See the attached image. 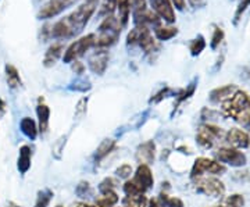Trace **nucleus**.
Wrapping results in <instances>:
<instances>
[{
  "label": "nucleus",
  "mask_w": 250,
  "mask_h": 207,
  "mask_svg": "<svg viewBox=\"0 0 250 207\" xmlns=\"http://www.w3.org/2000/svg\"><path fill=\"white\" fill-rule=\"evenodd\" d=\"M99 0H85L77 9L54 24L49 35L54 39H71L80 35L88 25L89 20L98 9Z\"/></svg>",
  "instance_id": "1"
},
{
  "label": "nucleus",
  "mask_w": 250,
  "mask_h": 207,
  "mask_svg": "<svg viewBox=\"0 0 250 207\" xmlns=\"http://www.w3.org/2000/svg\"><path fill=\"white\" fill-rule=\"evenodd\" d=\"M223 111L242 125L250 126V96L246 92L236 90L231 98L224 100Z\"/></svg>",
  "instance_id": "2"
},
{
  "label": "nucleus",
  "mask_w": 250,
  "mask_h": 207,
  "mask_svg": "<svg viewBox=\"0 0 250 207\" xmlns=\"http://www.w3.org/2000/svg\"><path fill=\"white\" fill-rule=\"evenodd\" d=\"M121 28L123 25L114 16H108L104 18V21L99 27V35L96 36L95 46L98 49H106L114 45L121 35Z\"/></svg>",
  "instance_id": "3"
},
{
  "label": "nucleus",
  "mask_w": 250,
  "mask_h": 207,
  "mask_svg": "<svg viewBox=\"0 0 250 207\" xmlns=\"http://www.w3.org/2000/svg\"><path fill=\"white\" fill-rule=\"evenodd\" d=\"M126 45H139L146 54L153 53L157 49L156 39L153 38L150 29L145 25H136L134 29H131V32L126 36Z\"/></svg>",
  "instance_id": "4"
},
{
  "label": "nucleus",
  "mask_w": 250,
  "mask_h": 207,
  "mask_svg": "<svg viewBox=\"0 0 250 207\" xmlns=\"http://www.w3.org/2000/svg\"><path fill=\"white\" fill-rule=\"evenodd\" d=\"M95 41H96V35L89 34V35L82 36L78 41L72 42L71 45L67 47V50L64 52V56H62L64 63H72V62L78 60L95 46Z\"/></svg>",
  "instance_id": "5"
},
{
  "label": "nucleus",
  "mask_w": 250,
  "mask_h": 207,
  "mask_svg": "<svg viewBox=\"0 0 250 207\" xmlns=\"http://www.w3.org/2000/svg\"><path fill=\"white\" fill-rule=\"evenodd\" d=\"M195 188L199 193H203L206 196L220 198L225 192V186L220 180L214 177H197L195 178Z\"/></svg>",
  "instance_id": "6"
},
{
  "label": "nucleus",
  "mask_w": 250,
  "mask_h": 207,
  "mask_svg": "<svg viewBox=\"0 0 250 207\" xmlns=\"http://www.w3.org/2000/svg\"><path fill=\"white\" fill-rule=\"evenodd\" d=\"M225 171V167L220 163L214 162L211 159H207V157H199L193 167H192V172H190V177L192 178H197V177H202L205 172H210V174H220V172Z\"/></svg>",
  "instance_id": "7"
},
{
  "label": "nucleus",
  "mask_w": 250,
  "mask_h": 207,
  "mask_svg": "<svg viewBox=\"0 0 250 207\" xmlns=\"http://www.w3.org/2000/svg\"><path fill=\"white\" fill-rule=\"evenodd\" d=\"M75 1H77V0H49L45 6L39 10L38 17L41 18V20L54 18L56 16L62 14L65 9L71 7Z\"/></svg>",
  "instance_id": "8"
},
{
  "label": "nucleus",
  "mask_w": 250,
  "mask_h": 207,
  "mask_svg": "<svg viewBox=\"0 0 250 207\" xmlns=\"http://www.w3.org/2000/svg\"><path fill=\"white\" fill-rule=\"evenodd\" d=\"M223 135L224 132L221 131V128L206 124V125L200 126V129H199V132H197L196 141L200 146L208 149V147H211V146L214 145L215 139L223 138Z\"/></svg>",
  "instance_id": "9"
},
{
  "label": "nucleus",
  "mask_w": 250,
  "mask_h": 207,
  "mask_svg": "<svg viewBox=\"0 0 250 207\" xmlns=\"http://www.w3.org/2000/svg\"><path fill=\"white\" fill-rule=\"evenodd\" d=\"M152 11L166 22L172 24L175 22V10L171 3V0H149Z\"/></svg>",
  "instance_id": "10"
},
{
  "label": "nucleus",
  "mask_w": 250,
  "mask_h": 207,
  "mask_svg": "<svg viewBox=\"0 0 250 207\" xmlns=\"http://www.w3.org/2000/svg\"><path fill=\"white\" fill-rule=\"evenodd\" d=\"M217 159L233 167H241L246 163V156L235 147H221L217 152Z\"/></svg>",
  "instance_id": "11"
},
{
  "label": "nucleus",
  "mask_w": 250,
  "mask_h": 207,
  "mask_svg": "<svg viewBox=\"0 0 250 207\" xmlns=\"http://www.w3.org/2000/svg\"><path fill=\"white\" fill-rule=\"evenodd\" d=\"M108 65V52L106 49H98L89 57L90 71L96 75H103L107 70Z\"/></svg>",
  "instance_id": "12"
},
{
  "label": "nucleus",
  "mask_w": 250,
  "mask_h": 207,
  "mask_svg": "<svg viewBox=\"0 0 250 207\" xmlns=\"http://www.w3.org/2000/svg\"><path fill=\"white\" fill-rule=\"evenodd\" d=\"M132 181H134L135 184H138L145 192L150 189L153 186V184H154V178H153L150 167L146 166V164H139L136 171H135Z\"/></svg>",
  "instance_id": "13"
},
{
  "label": "nucleus",
  "mask_w": 250,
  "mask_h": 207,
  "mask_svg": "<svg viewBox=\"0 0 250 207\" xmlns=\"http://www.w3.org/2000/svg\"><path fill=\"white\" fill-rule=\"evenodd\" d=\"M156 157V145L153 141H147L145 144L139 145L135 153V159L139 164H152Z\"/></svg>",
  "instance_id": "14"
},
{
  "label": "nucleus",
  "mask_w": 250,
  "mask_h": 207,
  "mask_svg": "<svg viewBox=\"0 0 250 207\" xmlns=\"http://www.w3.org/2000/svg\"><path fill=\"white\" fill-rule=\"evenodd\" d=\"M227 142L231 145L235 149H245L250 145V136L238 128H232L227 134Z\"/></svg>",
  "instance_id": "15"
},
{
  "label": "nucleus",
  "mask_w": 250,
  "mask_h": 207,
  "mask_svg": "<svg viewBox=\"0 0 250 207\" xmlns=\"http://www.w3.org/2000/svg\"><path fill=\"white\" fill-rule=\"evenodd\" d=\"M31 162H32V150L28 145H24L20 147L18 150V160H17V168L20 174H27L31 168Z\"/></svg>",
  "instance_id": "16"
},
{
  "label": "nucleus",
  "mask_w": 250,
  "mask_h": 207,
  "mask_svg": "<svg viewBox=\"0 0 250 207\" xmlns=\"http://www.w3.org/2000/svg\"><path fill=\"white\" fill-rule=\"evenodd\" d=\"M36 116H38V129L41 134H46L49 131V121H50V108L45 103L39 102L36 107Z\"/></svg>",
  "instance_id": "17"
},
{
  "label": "nucleus",
  "mask_w": 250,
  "mask_h": 207,
  "mask_svg": "<svg viewBox=\"0 0 250 207\" xmlns=\"http://www.w3.org/2000/svg\"><path fill=\"white\" fill-rule=\"evenodd\" d=\"M62 52H64V45L62 43H60V42L53 43L46 50L45 57H43V65L47 67V68L53 67L54 64L57 63V60L62 57Z\"/></svg>",
  "instance_id": "18"
},
{
  "label": "nucleus",
  "mask_w": 250,
  "mask_h": 207,
  "mask_svg": "<svg viewBox=\"0 0 250 207\" xmlns=\"http://www.w3.org/2000/svg\"><path fill=\"white\" fill-rule=\"evenodd\" d=\"M20 129H21V132L27 136L28 139H31V141L36 139L38 132H39L38 124L35 123V120H32L31 117H24L20 121Z\"/></svg>",
  "instance_id": "19"
},
{
  "label": "nucleus",
  "mask_w": 250,
  "mask_h": 207,
  "mask_svg": "<svg viewBox=\"0 0 250 207\" xmlns=\"http://www.w3.org/2000/svg\"><path fill=\"white\" fill-rule=\"evenodd\" d=\"M120 196L117 195L114 190H110V192H104L99 196L95 203L92 205L93 207H114L118 203Z\"/></svg>",
  "instance_id": "20"
},
{
  "label": "nucleus",
  "mask_w": 250,
  "mask_h": 207,
  "mask_svg": "<svg viewBox=\"0 0 250 207\" xmlns=\"http://www.w3.org/2000/svg\"><path fill=\"white\" fill-rule=\"evenodd\" d=\"M4 72H6L7 85H9L11 89H17V88H20V86L22 85L21 77H20V72H18V70L13 65V64H6Z\"/></svg>",
  "instance_id": "21"
},
{
  "label": "nucleus",
  "mask_w": 250,
  "mask_h": 207,
  "mask_svg": "<svg viewBox=\"0 0 250 207\" xmlns=\"http://www.w3.org/2000/svg\"><path fill=\"white\" fill-rule=\"evenodd\" d=\"M236 86L235 85H225L221 88H217L211 93H210V99L211 102H224L228 98H231L233 93L236 92Z\"/></svg>",
  "instance_id": "22"
},
{
  "label": "nucleus",
  "mask_w": 250,
  "mask_h": 207,
  "mask_svg": "<svg viewBox=\"0 0 250 207\" xmlns=\"http://www.w3.org/2000/svg\"><path fill=\"white\" fill-rule=\"evenodd\" d=\"M178 34V29L175 27H171V25H164L159 22L156 27H154V35L159 41H170L171 38Z\"/></svg>",
  "instance_id": "23"
},
{
  "label": "nucleus",
  "mask_w": 250,
  "mask_h": 207,
  "mask_svg": "<svg viewBox=\"0 0 250 207\" xmlns=\"http://www.w3.org/2000/svg\"><path fill=\"white\" fill-rule=\"evenodd\" d=\"M117 10H118V21L123 27H125L131 14V0H117Z\"/></svg>",
  "instance_id": "24"
},
{
  "label": "nucleus",
  "mask_w": 250,
  "mask_h": 207,
  "mask_svg": "<svg viewBox=\"0 0 250 207\" xmlns=\"http://www.w3.org/2000/svg\"><path fill=\"white\" fill-rule=\"evenodd\" d=\"M116 147V141L114 139H104L102 141V144L99 145L98 149H96V153H95V160L100 162L103 160L106 156L113 152V149Z\"/></svg>",
  "instance_id": "25"
},
{
  "label": "nucleus",
  "mask_w": 250,
  "mask_h": 207,
  "mask_svg": "<svg viewBox=\"0 0 250 207\" xmlns=\"http://www.w3.org/2000/svg\"><path fill=\"white\" fill-rule=\"evenodd\" d=\"M52 199H53V192L50 189L45 188V189L39 190V192H38V196H36V202L35 205H34V207H49Z\"/></svg>",
  "instance_id": "26"
},
{
  "label": "nucleus",
  "mask_w": 250,
  "mask_h": 207,
  "mask_svg": "<svg viewBox=\"0 0 250 207\" xmlns=\"http://www.w3.org/2000/svg\"><path fill=\"white\" fill-rule=\"evenodd\" d=\"M117 9V0H103V3L100 4V10H99V17H108L113 16V13Z\"/></svg>",
  "instance_id": "27"
},
{
  "label": "nucleus",
  "mask_w": 250,
  "mask_h": 207,
  "mask_svg": "<svg viewBox=\"0 0 250 207\" xmlns=\"http://www.w3.org/2000/svg\"><path fill=\"white\" fill-rule=\"evenodd\" d=\"M124 202L131 207H147V205H149V200L145 196V193L135 195V196H126Z\"/></svg>",
  "instance_id": "28"
},
{
  "label": "nucleus",
  "mask_w": 250,
  "mask_h": 207,
  "mask_svg": "<svg viewBox=\"0 0 250 207\" xmlns=\"http://www.w3.org/2000/svg\"><path fill=\"white\" fill-rule=\"evenodd\" d=\"M123 190H124V193L126 196H135V195L145 193V190H143L138 184H135L132 180H128L125 182L124 186H123Z\"/></svg>",
  "instance_id": "29"
},
{
  "label": "nucleus",
  "mask_w": 250,
  "mask_h": 207,
  "mask_svg": "<svg viewBox=\"0 0 250 207\" xmlns=\"http://www.w3.org/2000/svg\"><path fill=\"white\" fill-rule=\"evenodd\" d=\"M75 193L78 195V198L81 199H88L93 195V190H92V186H90L89 182H85L82 181L77 185V189H75Z\"/></svg>",
  "instance_id": "30"
},
{
  "label": "nucleus",
  "mask_w": 250,
  "mask_h": 207,
  "mask_svg": "<svg viewBox=\"0 0 250 207\" xmlns=\"http://www.w3.org/2000/svg\"><path fill=\"white\" fill-rule=\"evenodd\" d=\"M160 200L161 203H163V206H167V207H185L184 206V202L181 200L179 198H175V196H172L170 198L167 193H161L160 195Z\"/></svg>",
  "instance_id": "31"
},
{
  "label": "nucleus",
  "mask_w": 250,
  "mask_h": 207,
  "mask_svg": "<svg viewBox=\"0 0 250 207\" xmlns=\"http://www.w3.org/2000/svg\"><path fill=\"white\" fill-rule=\"evenodd\" d=\"M67 144V135L60 136L53 145V157L56 160H60L62 159V154L64 152V147Z\"/></svg>",
  "instance_id": "32"
},
{
  "label": "nucleus",
  "mask_w": 250,
  "mask_h": 207,
  "mask_svg": "<svg viewBox=\"0 0 250 207\" xmlns=\"http://www.w3.org/2000/svg\"><path fill=\"white\" fill-rule=\"evenodd\" d=\"M117 186H118V181H117L116 178L108 177V178H104V180L100 182V185H99V190H100V193H104V192L114 190Z\"/></svg>",
  "instance_id": "33"
},
{
  "label": "nucleus",
  "mask_w": 250,
  "mask_h": 207,
  "mask_svg": "<svg viewBox=\"0 0 250 207\" xmlns=\"http://www.w3.org/2000/svg\"><path fill=\"white\" fill-rule=\"evenodd\" d=\"M206 47V42L205 39H203V36H199L196 38L195 41H192V43H190V53L192 56H197V54H200L203 52V49Z\"/></svg>",
  "instance_id": "34"
},
{
  "label": "nucleus",
  "mask_w": 250,
  "mask_h": 207,
  "mask_svg": "<svg viewBox=\"0 0 250 207\" xmlns=\"http://www.w3.org/2000/svg\"><path fill=\"white\" fill-rule=\"evenodd\" d=\"M132 172H134V170H132L131 164H121L116 170L117 177L121 178V180H128L132 175Z\"/></svg>",
  "instance_id": "35"
},
{
  "label": "nucleus",
  "mask_w": 250,
  "mask_h": 207,
  "mask_svg": "<svg viewBox=\"0 0 250 207\" xmlns=\"http://www.w3.org/2000/svg\"><path fill=\"white\" fill-rule=\"evenodd\" d=\"M86 106H88V99H81L78 103H77V107H75V113H74V116L81 120V118L83 117L85 114H86Z\"/></svg>",
  "instance_id": "36"
},
{
  "label": "nucleus",
  "mask_w": 250,
  "mask_h": 207,
  "mask_svg": "<svg viewBox=\"0 0 250 207\" xmlns=\"http://www.w3.org/2000/svg\"><path fill=\"white\" fill-rule=\"evenodd\" d=\"M243 203H245V200H243L241 195H232V196L225 199V203L224 205L228 207H242Z\"/></svg>",
  "instance_id": "37"
},
{
  "label": "nucleus",
  "mask_w": 250,
  "mask_h": 207,
  "mask_svg": "<svg viewBox=\"0 0 250 207\" xmlns=\"http://www.w3.org/2000/svg\"><path fill=\"white\" fill-rule=\"evenodd\" d=\"M224 39V32L221 28H215L214 31V35H213V38H211V47L213 49H215L217 46L221 43V41Z\"/></svg>",
  "instance_id": "38"
},
{
  "label": "nucleus",
  "mask_w": 250,
  "mask_h": 207,
  "mask_svg": "<svg viewBox=\"0 0 250 207\" xmlns=\"http://www.w3.org/2000/svg\"><path fill=\"white\" fill-rule=\"evenodd\" d=\"M170 93V88H164V89H161L157 95H154L152 99H150V103H159L161 100L164 99V98H167V95Z\"/></svg>",
  "instance_id": "39"
},
{
  "label": "nucleus",
  "mask_w": 250,
  "mask_h": 207,
  "mask_svg": "<svg viewBox=\"0 0 250 207\" xmlns=\"http://www.w3.org/2000/svg\"><path fill=\"white\" fill-rule=\"evenodd\" d=\"M250 4V0H243L241 4H239V7H238V11H236V14H235V22H238V20L241 17V14L246 10V7Z\"/></svg>",
  "instance_id": "40"
},
{
  "label": "nucleus",
  "mask_w": 250,
  "mask_h": 207,
  "mask_svg": "<svg viewBox=\"0 0 250 207\" xmlns=\"http://www.w3.org/2000/svg\"><path fill=\"white\" fill-rule=\"evenodd\" d=\"M83 70H85V67H83V64L78 62V60H75V62H72V71L75 72V74H83Z\"/></svg>",
  "instance_id": "41"
},
{
  "label": "nucleus",
  "mask_w": 250,
  "mask_h": 207,
  "mask_svg": "<svg viewBox=\"0 0 250 207\" xmlns=\"http://www.w3.org/2000/svg\"><path fill=\"white\" fill-rule=\"evenodd\" d=\"M172 6L177 7L178 10H184L187 7V0H171Z\"/></svg>",
  "instance_id": "42"
},
{
  "label": "nucleus",
  "mask_w": 250,
  "mask_h": 207,
  "mask_svg": "<svg viewBox=\"0 0 250 207\" xmlns=\"http://www.w3.org/2000/svg\"><path fill=\"white\" fill-rule=\"evenodd\" d=\"M147 207H164L163 206V203H161L159 199H152V200H149V205Z\"/></svg>",
  "instance_id": "43"
},
{
  "label": "nucleus",
  "mask_w": 250,
  "mask_h": 207,
  "mask_svg": "<svg viewBox=\"0 0 250 207\" xmlns=\"http://www.w3.org/2000/svg\"><path fill=\"white\" fill-rule=\"evenodd\" d=\"M6 113V103L3 100L0 99V117Z\"/></svg>",
  "instance_id": "44"
},
{
  "label": "nucleus",
  "mask_w": 250,
  "mask_h": 207,
  "mask_svg": "<svg viewBox=\"0 0 250 207\" xmlns=\"http://www.w3.org/2000/svg\"><path fill=\"white\" fill-rule=\"evenodd\" d=\"M71 207H93L88 205V203H85V202H78V203H74Z\"/></svg>",
  "instance_id": "45"
},
{
  "label": "nucleus",
  "mask_w": 250,
  "mask_h": 207,
  "mask_svg": "<svg viewBox=\"0 0 250 207\" xmlns=\"http://www.w3.org/2000/svg\"><path fill=\"white\" fill-rule=\"evenodd\" d=\"M193 6H200L202 4V0H189Z\"/></svg>",
  "instance_id": "46"
},
{
  "label": "nucleus",
  "mask_w": 250,
  "mask_h": 207,
  "mask_svg": "<svg viewBox=\"0 0 250 207\" xmlns=\"http://www.w3.org/2000/svg\"><path fill=\"white\" fill-rule=\"evenodd\" d=\"M7 207H21V206H18L17 203H14V202H10L9 205H7Z\"/></svg>",
  "instance_id": "47"
},
{
  "label": "nucleus",
  "mask_w": 250,
  "mask_h": 207,
  "mask_svg": "<svg viewBox=\"0 0 250 207\" xmlns=\"http://www.w3.org/2000/svg\"><path fill=\"white\" fill-rule=\"evenodd\" d=\"M215 207H228V206H225V205H223V206H215Z\"/></svg>",
  "instance_id": "48"
},
{
  "label": "nucleus",
  "mask_w": 250,
  "mask_h": 207,
  "mask_svg": "<svg viewBox=\"0 0 250 207\" xmlns=\"http://www.w3.org/2000/svg\"><path fill=\"white\" fill-rule=\"evenodd\" d=\"M121 207H131V206H128V205H125V206H121Z\"/></svg>",
  "instance_id": "49"
},
{
  "label": "nucleus",
  "mask_w": 250,
  "mask_h": 207,
  "mask_svg": "<svg viewBox=\"0 0 250 207\" xmlns=\"http://www.w3.org/2000/svg\"><path fill=\"white\" fill-rule=\"evenodd\" d=\"M56 207H62V206H56Z\"/></svg>",
  "instance_id": "50"
}]
</instances>
